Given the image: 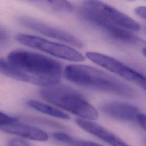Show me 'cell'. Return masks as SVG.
<instances>
[{
	"label": "cell",
	"mask_w": 146,
	"mask_h": 146,
	"mask_svg": "<svg viewBox=\"0 0 146 146\" xmlns=\"http://www.w3.org/2000/svg\"><path fill=\"white\" fill-rule=\"evenodd\" d=\"M0 72L13 79L42 87L58 85L62 66L47 56L25 50L10 52L6 59L0 58Z\"/></svg>",
	"instance_id": "obj_1"
},
{
	"label": "cell",
	"mask_w": 146,
	"mask_h": 146,
	"mask_svg": "<svg viewBox=\"0 0 146 146\" xmlns=\"http://www.w3.org/2000/svg\"><path fill=\"white\" fill-rule=\"evenodd\" d=\"M65 78L70 82L84 87L132 98L135 91L127 84L100 70L84 64H70L64 70Z\"/></svg>",
	"instance_id": "obj_2"
},
{
	"label": "cell",
	"mask_w": 146,
	"mask_h": 146,
	"mask_svg": "<svg viewBox=\"0 0 146 146\" xmlns=\"http://www.w3.org/2000/svg\"><path fill=\"white\" fill-rule=\"evenodd\" d=\"M42 99L80 119L94 120L98 118L96 109L78 91L64 86L42 88L39 91Z\"/></svg>",
	"instance_id": "obj_3"
},
{
	"label": "cell",
	"mask_w": 146,
	"mask_h": 146,
	"mask_svg": "<svg viewBox=\"0 0 146 146\" xmlns=\"http://www.w3.org/2000/svg\"><path fill=\"white\" fill-rule=\"evenodd\" d=\"M16 40L21 44L43 51L60 59L73 62H81L85 60V57L81 52L63 43L22 33L16 35Z\"/></svg>",
	"instance_id": "obj_4"
},
{
	"label": "cell",
	"mask_w": 146,
	"mask_h": 146,
	"mask_svg": "<svg viewBox=\"0 0 146 146\" xmlns=\"http://www.w3.org/2000/svg\"><path fill=\"white\" fill-rule=\"evenodd\" d=\"M85 55L93 63L146 91V76L143 74L108 55L95 51H87Z\"/></svg>",
	"instance_id": "obj_5"
},
{
	"label": "cell",
	"mask_w": 146,
	"mask_h": 146,
	"mask_svg": "<svg viewBox=\"0 0 146 146\" xmlns=\"http://www.w3.org/2000/svg\"><path fill=\"white\" fill-rule=\"evenodd\" d=\"M81 17L87 22L98 28L107 35L119 41L136 44L140 39L129 31L122 29L106 20L94 10L83 6L80 10Z\"/></svg>",
	"instance_id": "obj_6"
},
{
	"label": "cell",
	"mask_w": 146,
	"mask_h": 146,
	"mask_svg": "<svg viewBox=\"0 0 146 146\" xmlns=\"http://www.w3.org/2000/svg\"><path fill=\"white\" fill-rule=\"evenodd\" d=\"M83 6L98 13L113 24L128 31H139L140 25L130 17L114 7L99 1H86Z\"/></svg>",
	"instance_id": "obj_7"
},
{
	"label": "cell",
	"mask_w": 146,
	"mask_h": 146,
	"mask_svg": "<svg viewBox=\"0 0 146 146\" xmlns=\"http://www.w3.org/2000/svg\"><path fill=\"white\" fill-rule=\"evenodd\" d=\"M21 25L43 35L67 43L77 48L83 47V43L74 35L58 28L42 22L28 17H22L19 19Z\"/></svg>",
	"instance_id": "obj_8"
},
{
	"label": "cell",
	"mask_w": 146,
	"mask_h": 146,
	"mask_svg": "<svg viewBox=\"0 0 146 146\" xmlns=\"http://www.w3.org/2000/svg\"><path fill=\"white\" fill-rule=\"evenodd\" d=\"M102 111L113 119L133 121L137 120L140 112L136 107L124 102L111 101L103 103L100 106Z\"/></svg>",
	"instance_id": "obj_9"
},
{
	"label": "cell",
	"mask_w": 146,
	"mask_h": 146,
	"mask_svg": "<svg viewBox=\"0 0 146 146\" xmlns=\"http://www.w3.org/2000/svg\"><path fill=\"white\" fill-rule=\"evenodd\" d=\"M75 121L84 131L96 136L111 146H131L102 125L91 120L78 118Z\"/></svg>",
	"instance_id": "obj_10"
},
{
	"label": "cell",
	"mask_w": 146,
	"mask_h": 146,
	"mask_svg": "<svg viewBox=\"0 0 146 146\" xmlns=\"http://www.w3.org/2000/svg\"><path fill=\"white\" fill-rule=\"evenodd\" d=\"M0 130L9 134L38 141H46L49 137L44 131L18 121L0 126Z\"/></svg>",
	"instance_id": "obj_11"
},
{
	"label": "cell",
	"mask_w": 146,
	"mask_h": 146,
	"mask_svg": "<svg viewBox=\"0 0 146 146\" xmlns=\"http://www.w3.org/2000/svg\"><path fill=\"white\" fill-rule=\"evenodd\" d=\"M27 104L31 108L43 114L63 120H69L70 116L64 111L38 100L30 99Z\"/></svg>",
	"instance_id": "obj_12"
},
{
	"label": "cell",
	"mask_w": 146,
	"mask_h": 146,
	"mask_svg": "<svg viewBox=\"0 0 146 146\" xmlns=\"http://www.w3.org/2000/svg\"><path fill=\"white\" fill-rule=\"evenodd\" d=\"M52 136L55 140L69 146H103L95 142L75 138L64 132H54Z\"/></svg>",
	"instance_id": "obj_13"
},
{
	"label": "cell",
	"mask_w": 146,
	"mask_h": 146,
	"mask_svg": "<svg viewBox=\"0 0 146 146\" xmlns=\"http://www.w3.org/2000/svg\"><path fill=\"white\" fill-rule=\"evenodd\" d=\"M33 2L60 13H71L74 10L72 4L67 1H38Z\"/></svg>",
	"instance_id": "obj_14"
},
{
	"label": "cell",
	"mask_w": 146,
	"mask_h": 146,
	"mask_svg": "<svg viewBox=\"0 0 146 146\" xmlns=\"http://www.w3.org/2000/svg\"><path fill=\"white\" fill-rule=\"evenodd\" d=\"M18 119L0 111V126L18 122Z\"/></svg>",
	"instance_id": "obj_15"
},
{
	"label": "cell",
	"mask_w": 146,
	"mask_h": 146,
	"mask_svg": "<svg viewBox=\"0 0 146 146\" xmlns=\"http://www.w3.org/2000/svg\"><path fill=\"white\" fill-rule=\"evenodd\" d=\"M9 146H32L27 141L22 139H13L9 142Z\"/></svg>",
	"instance_id": "obj_16"
},
{
	"label": "cell",
	"mask_w": 146,
	"mask_h": 146,
	"mask_svg": "<svg viewBox=\"0 0 146 146\" xmlns=\"http://www.w3.org/2000/svg\"><path fill=\"white\" fill-rule=\"evenodd\" d=\"M136 120L143 129L146 131V114L140 113L137 116Z\"/></svg>",
	"instance_id": "obj_17"
},
{
	"label": "cell",
	"mask_w": 146,
	"mask_h": 146,
	"mask_svg": "<svg viewBox=\"0 0 146 146\" xmlns=\"http://www.w3.org/2000/svg\"><path fill=\"white\" fill-rule=\"evenodd\" d=\"M135 13L139 17L146 19V6H139L135 8Z\"/></svg>",
	"instance_id": "obj_18"
},
{
	"label": "cell",
	"mask_w": 146,
	"mask_h": 146,
	"mask_svg": "<svg viewBox=\"0 0 146 146\" xmlns=\"http://www.w3.org/2000/svg\"><path fill=\"white\" fill-rule=\"evenodd\" d=\"M8 39V34L2 28L0 27V43L6 41Z\"/></svg>",
	"instance_id": "obj_19"
},
{
	"label": "cell",
	"mask_w": 146,
	"mask_h": 146,
	"mask_svg": "<svg viewBox=\"0 0 146 146\" xmlns=\"http://www.w3.org/2000/svg\"><path fill=\"white\" fill-rule=\"evenodd\" d=\"M142 53L143 54V55L146 57V47H144L143 49H142Z\"/></svg>",
	"instance_id": "obj_20"
}]
</instances>
